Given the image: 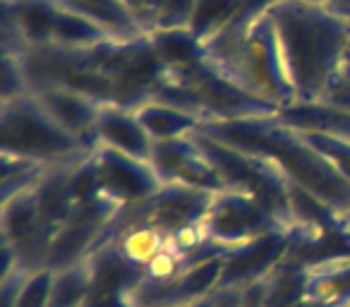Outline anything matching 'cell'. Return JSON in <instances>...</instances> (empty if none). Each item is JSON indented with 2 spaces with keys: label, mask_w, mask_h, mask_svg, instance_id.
Here are the masks:
<instances>
[{
  "label": "cell",
  "mask_w": 350,
  "mask_h": 307,
  "mask_svg": "<svg viewBox=\"0 0 350 307\" xmlns=\"http://www.w3.org/2000/svg\"><path fill=\"white\" fill-rule=\"evenodd\" d=\"M336 221H338V228L343 230V233H348V235H350V209L345 211L343 216H338Z\"/></svg>",
  "instance_id": "obj_36"
},
{
  "label": "cell",
  "mask_w": 350,
  "mask_h": 307,
  "mask_svg": "<svg viewBox=\"0 0 350 307\" xmlns=\"http://www.w3.org/2000/svg\"><path fill=\"white\" fill-rule=\"evenodd\" d=\"M197 0H163L154 20V31H170V29H190L192 15H195Z\"/></svg>",
  "instance_id": "obj_29"
},
{
  "label": "cell",
  "mask_w": 350,
  "mask_h": 307,
  "mask_svg": "<svg viewBox=\"0 0 350 307\" xmlns=\"http://www.w3.org/2000/svg\"><path fill=\"white\" fill-rule=\"evenodd\" d=\"M343 68L350 70V20H348V41H345V53H343Z\"/></svg>",
  "instance_id": "obj_37"
},
{
  "label": "cell",
  "mask_w": 350,
  "mask_h": 307,
  "mask_svg": "<svg viewBox=\"0 0 350 307\" xmlns=\"http://www.w3.org/2000/svg\"><path fill=\"white\" fill-rule=\"evenodd\" d=\"M94 283H96L94 257L58 269L53 271L49 307H87L94 295Z\"/></svg>",
  "instance_id": "obj_21"
},
{
  "label": "cell",
  "mask_w": 350,
  "mask_h": 307,
  "mask_svg": "<svg viewBox=\"0 0 350 307\" xmlns=\"http://www.w3.org/2000/svg\"><path fill=\"white\" fill-rule=\"evenodd\" d=\"M98 63L113 84V103L122 108H142L154 101L165 77L149 34L135 39H111L96 46Z\"/></svg>",
  "instance_id": "obj_7"
},
{
  "label": "cell",
  "mask_w": 350,
  "mask_h": 307,
  "mask_svg": "<svg viewBox=\"0 0 350 307\" xmlns=\"http://www.w3.org/2000/svg\"><path fill=\"white\" fill-rule=\"evenodd\" d=\"M267 15L276 29L295 101H321L334 75L343 68L348 20L310 0H278Z\"/></svg>",
  "instance_id": "obj_2"
},
{
  "label": "cell",
  "mask_w": 350,
  "mask_h": 307,
  "mask_svg": "<svg viewBox=\"0 0 350 307\" xmlns=\"http://www.w3.org/2000/svg\"><path fill=\"white\" fill-rule=\"evenodd\" d=\"M175 307H214V295L202 297V300H195V302H185V305H175Z\"/></svg>",
  "instance_id": "obj_35"
},
{
  "label": "cell",
  "mask_w": 350,
  "mask_h": 307,
  "mask_svg": "<svg viewBox=\"0 0 350 307\" xmlns=\"http://www.w3.org/2000/svg\"><path fill=\"white\" fill-rule=\"evenodd\" d=\"M305 142L312 149L334 168L338 176H343L350 183V142L348 139H336V137L314 135V132H300Z\"/></svg>",
  "instance_id": "obj_27"
},
{
  "label": "cell",
  "mask_w": 350,
  "mask_h": 307,
  "mask_svg": "<svg viewBox=\"0 0 350 307\" xmlns=\"http://www.w3.org/2000/svg\"><path fill=\"white\" fill-rule=\"evenodd\" d=\"M293 250L291 230H276L243 245L224 257V273L219 288H247L267 278Z\"/></svg>",
  "instance_id": "obj_14"
},
{
  "label": "cell",
  "mask_w": 350,
  "mask_h": 307,
  "mask_svg": "<svg viewBox=\"0 0 350 307\" xmlns=\"http://www.w3.org/2000/svg\"><path fill=\"white\" fill-rule=\"evenodd\" d=\"M204 60L243 92L283 108L295 103L278 36L269 15L230 25L204 41Z\"/></svg>",
  "instance_id": "obj_3"
},
{
  "label": "cell",
  "mask_w": 350,
  "mask_h": 307,
  "mask_svg": "<svg viewBox=\"0 0 350 307\" xmlns=\"http://www.w3.org/2000/svg\"><path fill=\"white\" fill-rule=\"evenodd\" d=\"M0 235H3V248L10 250L17 267L29 273L49 269L55 230L41 211L36 187L3 202Z\"/></svg>",
  "instance_id": "obj_9"
},
{
  "label": "cell",
  "mask_w": 350,
  "mask_h": 307,
  "mask_svg": "<svg viewBox=\"0 0 350 307\" xmlns=\"http://www.w3.org/2000/svg\"><path fill=\"white\" fill-rule=\"evenodd\" d=\"M118 211L120 206L103 195L77 202L72 214L68 216V221L60 226L58 235H55L49 269L58 271V269L72 267V264L92 257Z\"/></svg>",
  "instance_id": "obj_11"
},
{
  "label": "cell",
  "mask_w": 350,
  "mask_h": 307,
  "mask_svg": "<svg viewBox=\"0 0 350 307\" xmlns=\"http://www.w3.org/2000/svg\"><path fill=\"white\" fill-rule=\"evenodd\" d=\"M137 118H139V122L144 125V130L149 132V137L154 142L187 137L202 127V122L195 116L163 101L144 103L142 108H137Z\"/></svg>",
  "instance_id": "obj_22"
},
{
  "label": "cell",
  "mask_w": 350,
  "mask_h": 307,
  "mask_svg": "<svg viewBox=\"0 0 350 307\" xmlns=\"http://www.w3.org/2000/svg\"><path fill=\"white\" fill-rule=\"evenodd\" d=\"M151 44L159 53L161 63L165 70L185 68L197 60L204 58V41L195 34L192 29H170V31H154Z\"/></svg>",
  "instance_id": "obj_24"
},
{
  "label": "cell",
  "mask_w": 350,
  "mask_h": 307,
  "mask_svg": "<svg viewBox=\"0 0 350 307\" xmlns=\"http://www.w3.org/2000/svg\"><path fill=\"white\" fill-rule=\"evenodd\" d=\"M0 161H3V195H0L3 202L12 200V197L22 195L27 190H34L51 168L39 161L5 157V154H0Z\"/></svg>",
  "instance_id": "obj_26"
},
{
  "label": "cell",
  "mask_w": 350,
  "mask_h": 307,
  "mask_svg": "<svg viewBox=\"0 0 350 307\" xmlns=\"http://www.w3.org/2000/svg\"><path fill=\"white\" fill-rule=\"evenodd\" d=\"M278 0H243V5H240V12L235 15V20L230 25H245V22H252L257 17L267 15L273 5H276ZM228 25V27H230Z\"/></svg>",
  "instance_id": "obj_33"
},
{
  "label": "cell",
  "mask_w": 350,
  "mask_h": 307,
  "mask_svg": "<svg viewBox=\"0 0 350 307\" xmlns=\"http://www.w3.org/2000/svg\"><path fill=\"white\" fill-rule=\"evenodd\" d=\"M154 101L183 108L190 116H195L202 125L245 120V118H267L278 113V106L235 87L204 58L185 68L165 70V77Z\"/></svg>",
  "instance_id": "obj_4"
},
{
  "label": "cell",
  "mask_w": 350,
  "mask_h": 307,
  "mask_svg": "<svg viewBox=\"0 0 350 307\" xmlns=\"http://www.w3.org/2000/svg\"><path fill=\"white\" fill-rule=\"evenodd\" d=\"M209 240L224 248L226 252L243 248L276 230H288L269 209H264L252 197L238 192H219L211 202V209L204 219Z\"/></svg>",
  "instance_id": "obj_10"
},
{
  "label": "cell",
  "mask_w": 350,
  "mask_h": 307,
  "mask_svg": "<svg viewBox=\"0 0 350 307\" xmlns=\"http://www.w3.org/2000/svg\"><path fill=\"white\" fill-rule=\"evenodd\" d=\"M151 163L163 185H183L192 190L214 192V195L226 192L219 171L200 146L195 132L178 139L154 142Z\"/></svg>",
  "instance_id": "obj_13"
},
{
  "label": "cell",
  "mask_w": 350,
  "mask_h": 307,
  "mask_svg": "<svg viewBox=\"0 0 350 307\" xmlns=\"http://www.w3.org/2000/svg\"><path fill=\"white\" fill-rule=\"evenodd\" d=\"M200 132L271 163L288 183L326 206L336 219L350 209V183L307 144L300 132L286 127L273 116L206 122Z\"/></svg>",
  "instance_id": "obj_1"
},
{
  "label": "cell",
  "mask_w": 350,
  "mask_h": 307,
  "mask_svg": "<svg viewBox=\"0 0 350 307\" xmlns=\"http://www.w3.org/2000/svg\"><path fill=\"white\" fill-rule=\"evenodd\" d=\"M84 161H87V159H84ZM75 166H77V163L51 166L49 173H46L39 185H36V200H39V206H41V211H44L46 221L53 226L55 235H58L60 226L68 221V216L72 214L75 204H77L72 197V187H70Z\"/></svg>",
  "instance_id": "obj_19"
},
{
  "label": "cell",
  "mask_w": 350,
  "mask_h": 307,
  "mask_svg": "<svg viewBox=\"0 0 350 307\" xmlns=\"http://www.w3.org/2000/svg\"><path fill=\"white\" fill-rule=\"evenodd\" d=\"M273 118L295 132H314V135H326L350 142V111L329 106V103L295 101L278 108V113Z\"/></svg>",
  "instance_id": "obj_18"
},
{
  "label": "cell",
  "mask_w": 350,
  "mask_h": 307,
  "mask_svg": "<svg viewBox=\"0 0 350 307\" xmlns=\"http://www.w3.org/2000/svg\"><path fill=\"white\" fill-rule=\"evenodd\" d=\"M197 142L219 171L226 190L238 195L252 197L254 202L269 209L288 230L295 228V214H293V183H288L271 163L245 154L240 149L224 144L204 132H195Z\"/></svg>",
  "instance_id": "obj_6"
},
{
  "label": "cell",
  "mask_w": 350,
  "mask_h": 307,
  "mask_svg": "<svg viewBox=\"0 0 350 307\" xmlns=\"http://www.w3.org/2000/svg\"><path fill=\"white\" fill-rule=\"evenodd\" d=\"M96 149L68 132L34 94L0 103V154L44 166L79 163Z\"/></svg>",
  "instance_id": "obj_5"
},
{
  "label": "cell",
  "mask_w": 350,
  "mask_h": 307,
  "mask_svg": "<svg viewBox=\"0 0 350 307\" xmlns=\"http://www.w3.org/2000/svg\"><path fill=\"white\" fill-rule=\"evenodd\" d=\"M41 101V106L60 122L68 132L89 144L92 149H98V113H101V103L98 98L89 96V94L75 92L68 87H41L31 92Z\"/></svg>",
  "instance_id": "obj_15"
},
{
  "label": "cell",
  "mask_w": 350,
  "mask_h": 307,
  "mask_svg": "<svg viewBox=\"0 0 350 307\" xmlns=\"http://www.w3.org/2000/svg\"><path fill=\"white\" fill-rule=\"evenodd\" d=\"M321 103H329V106L343 108V111H350V70L340 68L338 72L334 75V79L326 87L324 96H321Z\"/></svg>",
  "instance_id": "obj_31"
},
{
  "label": "cell",
  "mask_w": 350,
  "mask_h": 307,
  "mask_svg": "<svg viewBox=\"0 0 350 307\" xmlns=\"http://www.w3.org/2000/svg\"><path fill=\"white\" fill-rule=\"evenodd\" d=\"M0 63H3V79H0V103L15 101V98L31 94L29 77H27L25 65H22L20 55L3 53Z\"/></svg>",
  "instance_id": "obj_28"
},
{
  "label": "cell",
  "mask_w": 350,
  "mask_h": 307,
  "mask_svg": "<svg viewBox=\"0 0 350 307\" xmlns=\"http://www.w3.org/2000/svg\"><path fill=\"white\" fill-rule=\"evenodd\" d=\"M29 77L31 92L41 87H68L89 94L103 103H113V84L98 63L96 46L92 49H55L36 46L20 55Z\"/></svg>",
  "instance_id": "obj_8"
},
{
  "label": "cell",
  "mask_w": 350,
  "mask_h": 307,
  "mask_svg": "<svg viewBox=\"0 0 350 307\" xmlns=\"http://www.w3.org/2000/svg\"><path fill=\"white\" fill-rule=\"evenodd\" d=\"M118 3L135 17V22L139 25V29L144 31V34H151L156 12L163 5V0H118Z\"/></svg>",
  "instance_id": "obj_32"
},
{
  "label": "cell",
  "mask_w": 350,
  "mask_h": 307,
  "mask_svg": "<svg viewBox=\"0 0 350 307\" xmlns=\"http://www.w3.org/2000/svg\"><path fill=\"white\" fill-rule=\"evenodd\" d=\"M92 161L98 192L120 209L149 200L163 187L151 161H139L108 146H98Z\"/></svg>",
  "instance_id": "obj_12"
},
{
  "label": "cell",
  "mask_w": 350,
  "mask_h": 307,
  "mask_svg": "<svg viewBox=\"0 0 350 307\" xmlns=\"http://www.w3.org/2000/svg\"><path fill=\"white\" fill-rule=\"evenodd\" d=\"M326 8L338 17H343V20H350V0H329Z\"/></svg>",
  "instance_id": "obj_34"
},
{
  "label": "cell",
  "mask_w": 350,
  "mask_h": 307,
  "mask_svg": "<svg viewBox=\"0 0 350 307\" xmlns=\"http://www.w3.org/2000/svg\"><path fill=\"white\" fill-rule=\"evenodd\" d=\"M58 3L68 10L89 17L96 25L106 27L108 31H113L120 39H135V36L144 34L135 22V17L118 0H58Z\"/></svg>",
  "instance_id": "obj_23"
},
{
  "label": "cell",
  "mask_w": 350,
  "mask_h": 307,
  "mask_svg": "<svg viewBox=\"0 0 350 307\" xmlns=\"http://www.w3.org/2000/svg\"><path fill=\"white\" fill-rule=\"evenodd\" d=\"M51 283H53V269H41L31 273L17 295L15 307H49Z\"/></svg>",
  "instance_id": "obj_30"
},
{
  "label": "cell",
  "mask_w": 350,
  "mask_h": 307,
  "mask_svg": "<svg viewBox=\"0 0 350 307\" xmlns=\"http://www.w3.org/2000/svg\"><path fill=\"white\" fill-rule=\"evenodd\" d=\"M98 146H108L139 161H151L154 139L137 118V111L116 103H101L98 113Z\"/></svg>",
  "instance_id": "obj_17"
},
{
  "label": "cell",
  "mask_w": 350,
  "mask_h": 307,
  "mask_svg": "<svg viewBox=\"0 0 350 307\" xmlns=\"http://www.w3.org/2000/svg\"><path fill=\"white\" fill-rule=\"evenodd\" d=\"M310 3H321V5H329V0H310Z\"/></svg>",
  "instance_id": "obj_38"
},
{
  "label": "cell",
  "mask_w": 350,
  "mask_h": 307,
  "mask_svg": "<svg viewBox=\"0 0 350 307\" xmlns=\"http://www.w3.org/2000/svg\"><path fill=\"white\" fill-rule=\"evenodd\" d=\"M302 300L319 307H350V252L305 262Z\"/></svg>",
  "instance_id": "obj_16"
},
{
  "label": "cell",
  "mask_w": 350,
  "mask_h": 307,
  "mask_svg": "<svg viewBox=\"0 0 350 307\" xmlns=\"http://www.w3.org/2000/svg\"><path fill=\"white\" fill-rule=\"evenodd\" d=\"M243 0H197L195 15H192L190 29L202 41H209L219 31H224L235 15L240 12Z\"/></svg>",
  "instance_id": "obj_25"
},
{
  "label": "cell",
  "mask_w": 350,
  "mask_h": 307,
  "mask_svg": "<svg viewBox=\"0 0 350 307\" xmlns=\"http://www.w3.org/2000/svg\"><path fill=\"white\" fill-rule=\"evenodd\" d=\"M168 245V235L163 230L154 228V226H130V228L120 230L118 235H113L101 250L111 248L118 257L125 264H130L135 271L142 273V269L161 254ZM98 250V252H101Z\"/></svg>",
  "instance_id": "obj_20"
}]
</instances>
